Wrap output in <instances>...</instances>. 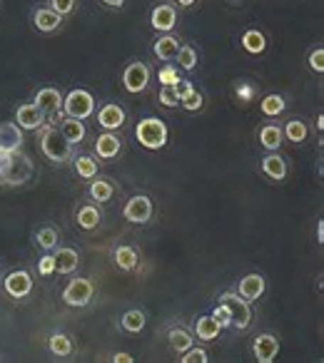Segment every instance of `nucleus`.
<instances>
[{"label":"nucleus","mask_w":324,"mask_h":363,"mask_svg":"<svg viewBox=\"0 0 324 363\" xmlns=\"http://www.w3.org/2000/svg\"><path fill=\"white\" fill-rule=\"evenodd\" d=\"M38 135H40V140H38L40 152L45 155V160L53 162V164H68V162L75 157V145H70V142L60 135V130H58L55 125L40 127Z\"/></svg>","instance_id":"obj_1"},{"label":"nucleus","mask_w":324,"mask_h":363,"mask_svg":"<svg viewBox=\"0 0 324 363\" xmlns=\"http://www.w3.org/2000/svg\"><path fill=\"white\" fill-rule=\"evenodd\" d=\"M33 177V162L28 155L13 152V155H0V184L3 187H23Z\"/></svg>","instance_id":"obj_2"},{"label":"nucleus","mask_w":324,"mask_h":363,"mask_svg":"<svg viewBox=\"0 0 324 363\" xmlns=\"http://www.w3.org/2000/svg\"><path fill=\"white\" fill-rule=\"evenodd\" d=\"M168 137L170 130L168 125L160 120V117H145L135 125V140L140 142L145 150H162V147L168 145Z\"/></svg>","instance_id":"obj_3"},{"label":"nucleus","mask_w":324,"mask_h":363,"mask_svg":"<svg viewBox=\"0 0 324 363\" xmlns=\"http://www.w3.org/2000/svg\"><path fill=\"white\" fill-rule=\"evenodd\" d=\"M63 112L65 117H75V120H90L95 115V97L82 87H75L63 95Z\"/></svg>","instance_id":"obj_4"},{"label":"nucleus","mask_w":324,"mask_h":363,"mask_svg":"<svg viewBox=\"0 0 324 363\" xmlns=\"http://www.w3.org/2000/svg\"><path fill=\"white\" fill-rule=\"evenodd\" d=\"M36 107L43 112L48 125H58L65 117V112H63V92L58 87H40L36 92Z\"/></svg>","instance_id":"obj_5"},{"label":"nucleus","mask_w":324,"mask_h":363,"mask_svg":"<svg viewBox=\"0 0 324 363\" xmlns=\"http://www.w3.org/2000/svg\"><path fill=\"white\" fill-rule=\"evenodd\" d=\"M220 303L227 306L230 316H232V328L247 331L249 323H252V306H249V301H244L237 291H222L220 294Z\"/></svg>","instance_id":"obj_6"},{"label":"nucleus","mask_w":324,"mask_h":363,"mask_svg":"<svg viewBox=\"0 0 324 363\" xmlns=\"http://www.w3.org/2000/svg\"><path fill=\"white\" fill-rule=\"evenodd\" d=\"M150 80H152V70H150V65L142 60H132L130 65L122 70V87H125V92H130V95H142V92L150 87Z\"/></svg>","instance_id":"obj_7"},{"label":"nucleus","mask_w":324,"mask_h":363,"mask_svg":"<svg viewBox=\"0 0 324 363\" xmlns=\"http://www.w3.org/2000/svg\"><path fill=\"white\" fill-rule=\"evenodd\" d=\"M95 298V284L90 281V279H70L68 281V286L63 289V301L68 303V306L72 308H85L90 306V301Z\"/></svg>","instance_id":"obj_8"},{"label":"nucleus","mask_w":324,"mask_h":363,"mask_svg":"<svg viewBox=\"0 0 324 363\" xmlns=\"http://www.w3.org/2000/svg\"><path fill=\"white\" fill-rule=\"evenodd\" d=\"M152 214H155V204H152V199L147 197V194H135V197L127 199L125 207H122V217L130 224H137V227L150 222Z\"/></svg>","instance_id":"obj_9"},{"label":"nucleus","mask_w":324,"mask_h":363,"mask_svg":"<svg viewBox=\"0 0 324 363\" xmlns=\"http://www.w3.org/2000/svg\"><path fill=\"white\" fill-rule=\"evenodd\" d=\"M33 286H36V281H33L31 272H26V269L8 272L6 277H3V291H6L11 298H16V301H23V298L31 296Z\"/></svg>","instance_id":"obj_10"},{"label":"nucleus","mask_w":324,"mask_h":363,"mask_svg":"<svg viewBox=\"0 0 324 363\" xmlns=\"http://www.w3.org/2000/svg\"><path fill=\"white\" fill-rule=\"evenodd\" d=\"M95 122L100 125V130L117 132V130H122V127H125L127 112L122 110L117 102H105V105H102L100 110L95 112Z\"/></svg>","instance_id":"obj_11"},{"label":"nucleus","mask_w":324,"mask_h":363,"mask_svg":"<svg viewBox=\"0 0 324 363\" xmlns=\"http://www.w3.org/2000/svg\"><path fill=\"white\" fill-rule=\"evenodd\" d=\"M122 152V140L117 132H105L102 130L100 135L95 137V150H92V155L97 157V160L102 162H112L117 160Z\"/></svg>","instance_id":"obj_12"},{"label":"nucleus","mask_w":324,"mask_h":363,"mask_svg":"<svg viewBox=\"0 0 324 363\" xmlns=\"http://www.w3.org/2000/svg\"><path fill=\"white\" fill-rule=\"evenodd\" d=\"M16 125L21 127L23 132H38L40 127L48 125V120L43 117V112L36 107V102H23V105L16 107Z\"/></svg>","instance_id":"obj_13"},{"label":"nucleus","mask_w":324,"mask_h":363,"mask_svg":"<svg viewBox=\"0 0 324 363\" xmlns=\"http://www.w3.org/2000/svg\"><path fill=\"white\" fill-rule=\"evenodd\" d=\"M178 21H180L178 8H175L173 3H160V6H155L150 13V26L155 28L157 33H173Z\"/></svg>","instance_id":"obj_14"},{"label":"nucleus","mask_w":324,"mask_h":363,"mask_svg":"<svg viewBox=\"0 0 324 363\" xmlns=\"http://www.w3.org/2000/svg\"><path fill=\"white\" fill-rule=\"evenodd\" d=\"M234 291L239 294V296L244 298V301H257V298H262L264 296V291H267V281H264V277L262 274H257V272H249V274H244L242 279L237 281V289Z\"/></svg>","instance_id":"obj_15"},{"label":"nucleus","mask_w":324,"mask_h":363,"mask_svg":"<svg viewBox=\"0 0 324 363\" xmlns=\"http://www.w3.org/2000/svg\"><path fill=\"white\" fill-rule=\"evenodd\" d=\"M115 192H117V184L110 179V177L95 174L92 179H87V197H90V202L107 204L112 197H115Z\"/></svg>","instance_id":"obj_16"},{"label":"nucleus","mask_w":324,"mask_h":363,"mask_svg":"<svg viewBox=\"0 0 324 363\" xmlns=\"http://www.w3.org/2000/svg\"><path fill=\"white\" fill-rule=\"evenodd\" d=\"M23 130L16 122H0V155H13L23 150Z\"/></svg>","instance_id":"obj_17"},{"label":"nucleus","mask_w":324,"mask_h":363,"mask_svg":"<svg viewBox=\"0 0 324 363\" xmlns=\"http://www.w3.org/2000/svg\"><path fill=\"white\" fill-rule=\"evenodd\" d=\"M252 353L257 363H272L279 353V338L274 333H259L252 343Z\"/></svg>","instance_id":"obj_18"},{"label":"nucleus","mask_w":324,"mask_h":363,"mask_svg":"<svg viewBox=\"0 0 324 363\" xmlns=\"http://www.w3.org/2000/svg\"><path fill=\"white\" fill-rule=\"evenodd\" d=\"M75 222L80 229L85 232H95L102 222V212H100V204L95 202H80L75 207Z\"/></svg>","instance_id":"obj_19"},{"label":"nucleus","mask_w":324,"mask_h":363,"mask_svg":"<svg viewBox=\"0 0 324 363\" xmlns=\"http://www.w3.org/2000/svg\"><path fill=\"white\" fill-rule=\"evenodd\" d=\"M259 169H262V174H267L269 179H274V182L287 179V174H289L287 160H284L279 152H267V155L262 157V162H259Z\"/></svg>","instance_id":"obj_20"},{"label":"nucleus","mask_w":324,"mask_h":363,"mask_svg":"<svg viewBox=\"0 0 324 363\" xmlns=\"http://www.w3.org/2000/svg\"><path fill=\"white\" fill-rule=\"evenodd\" d=\"M33 28L40 33H58L63 28V18L48 6H40L33 11Z\"/></svg>","instance_id":"obj_21"},{"label":"nucleus","mask_w":324,"mask_h":363,"mask_svg":"<svg viewBox=\"0 0 324 363\" xmlns=\"http://www.w3.org/2000/svg\"><path fill=\"white\" fill-rule=\"evenodd\" d=\"M53 259H55V272L65 274V277L68 274H75L77 267H80V254L72 247H58L53 252Z\"/></svg>","instance_id":"obj_22"},{"label":"nucleus","mask_w":324,"mask_h":363,"mask_svg":"<svg viewBox=\"0 0 324 363\" xmlns=\"http://www.w3.org/2000/svg\"><path fill=\"white\" fill-rule=\"evenodd\" d=\"M72 172H75L77 179H92L95 174H100V162H97L95 155H75L70 160Z\"/></svg>","instance_id":"obj_23"},{"label":"nucleus","mask_w":324,"mask_h":363,"mask_svg":"<svg viewBox=\"0 0 324 363\" xmlns=\"http://www.w3.org/2000/svg\"><path fill=\"white\" fill-rule=\"evenodd\" d=\"M180 45H183V43H180L175 35H170V33H162V35L155 40V45H152V50H155L157 60L173 62L175 55H178V50H180Z\"/></svg>","instance_id":"obj_24"},{"label":"nucleus","mask_w":324,"mask_h":363,"mask_svg":"<svg viewBox=\"0 0 324 363\" xmlns=\"http://www.w3.org/2000/svg\"><path fill=\"white\" fill-rule=\"evenodd\" d=\"M58 130H60V135L65 137L70 145H80L82 140H85L87 130H85V122L82 120H75V117H63L60 122H58Z\"/></svg>","instance_id":"obj_25"},{"label":"nucleus","mask_w":324,"mask_h":363,"mask_svg":"<svg viewBox=\"0 0 324 363\" xmlns=\"http://www.w3.org/2000/svg\"><path fill=\"white\" fill-rule=\"evenodd\" d=\"M220 331H222V326H220L212 313L198 316V321H195V338H200V341H205V343L215 341V338L220 336Z\"/></svg>","instance_id":"obj_26"},{"label":"nucleus","mask_w":324,"mask_h":363,"mask_svg":"<svg viewBox=\"0 0 324 363\" xmlns=\"http://www.w3.org/2000/svg\"><path fill=\"white\" fill-rule=\"evenodd\" d=\"M282 142H284V135L277 122H267V125L259 127V145L267 152H277L279 147H282Z\"/></svg>","instance_id":"obj_27"},{"label":"nucleus","mask_w":324,"mask_h":363,"mask_svg":"<svg viewBox=\"0 0 324 363\" xmlns=\"http://www.w3.org/2000/svg\"><path fill=\"white\" fill-rule=\"evenodd\" d=\"M112 262H115V267L120 269V272H135V269L140 267V257H137L135 249L127 247V244L115 247V252H112Z\"/></svg>","instance_id":"obj_28"},{"label":"nucleus","mask_w":324,"mask_h":363,"mask_svg":"<svg viewBox=\"0 0 324 363\" xmlns=\"http://www.w3.org/2000/svg\"><path fill=\"white\" fill-rule=\"evenodd\" d=\"M168 343L175 353H185L190 346H195V333L185 326H173L168 331Z\"/></svg>","instance_id":"obj_29"},{"label":"nucleus","mask_w":324,"mask_h":363,"mask_svg":"<svg viewBox=\"0 0 324 363\" xmlns=\"http://www.w3.org/2000/svg\"><path fill=\"white\" fill-rule=\"evenodd\" d=\"M282 135H284V140H289L292 145H302V142L309 140V125L302 117H292V120L282 127Z\"/></svg>","instance_id":"obj_30"},{"label":"nucleus","mask_w":324,"mask_h":363,"mask_svg":"<svg viewBox=\"0 0 324 363\" xmlns=\"http://www.w3.org/2000/svg\"><path fill=\"white\" fill-rule=\"evenodd\" d=\"M239 43H242V48L249 52V55H262V52L267 50V38H264V33L257 30V28L244 30L242 38H239Z\"/></svg>","instance_id":"obj_31"},{"label":"nucleus","mask_w":324,"mask_h":363,"mask_svg":"<svg viewBox=\"0 0 324 363\" xmlns=\"http://www.w3.org/2000/svg\"><path fill=\"white\" fill-rule=\"evenodd\" d=\"M36 244L43 249V252H55L58 244H60V229L53 227V224H45L36 232Z\"/></svg>","instance_id":"obj_32"},{"label":"nucleus","mask_w":324,"mask_h":363,"mask_svg":"<svg viewBox=\"0 0 324 363\" xmlns=\"http://www.w3.org/2000/svg\"><path fill=\"white\" fill-rule=\"evenodd\" d=\"M48 348H50L53 356L68 358L75 351V341H72V336H68V333H53V336L48 338Z\"/></svg>","instance_id":"obj_33"},{"label":"nucleus","mask_w":324,"mask_h":363,"mask_svg":"<svg viewBox=\"0 0 324 363\" xmlns=\"http://www.w3.org/2000/svg\"><path fill=\"white\" fill-rule=\"evenodd\" d=\"M147 323V316L142 308H127L125 313L120 316V328L127 333H140Z\"/></svg>","instance_id":"obj_34"},{"label":"nucleus","mask_w":324,"mask_h":363,"mask_svg":"<svg viewBox=\"0 0 324 363\" xmlns=\"http://www.w3.org/2000/svg\"><path fill=\"white\" fill-rule=\"evenodd\" d=\"M259 110H262L264 117H279L284 110H287V100H284L282 95H277V92H272V95L262 97V102H259Z\"/></svg>","instance_id":"obj_35"},{"label":"nucleus","mask_w":324,"mask_h":363,"mask_svg":"<svg viewBox=\"0 0 324 363\" xmlns=\"http://www.w3.org/2000/svg\"><path fill=\"white\" fill-rule=\"evenodd\" d=\"M175 62H178L180 70H185V72H195V67H198V62H200L198 50H195L193 45H180L178 55H175Z\"/></svg>","instance_id":"obj_36"},{"label":"nucleus","mask_w":324,"mask_h":363,"mask_svg":"<svg viewBox=\"0 0 324 363\" xmlns=\"http://www.w3.org/2000/svg\"><path fill=\"white\" fill-rule=\"evenodd\" d=\"M48 8H50V11H55L60 18H68V16H72V13H75L77 0H48Z\"/></svg>","instance_id":"obj_37"},{"label":"nucleus","mask_w":324,"mask_h":363,"mask_svg":"<svg viewBox=\"0 0 324 363\" xmlns=\"http://www.w3.org/2000/svg\"><path fill=\"white\" fill-rule=\"evenodd\" d=\"M180 363H207L210 361V353L205 351V348H195V346H190L185 353H180Z\"/></svg>","instance_id":"obj_38"},{"label":"nucleus","mask_w":324,"mask_h":363,"mask_svg":"<svg viewBox=\"0 0 324 363\" xmlns=\"http://www.w3.org/2000/svg\"><path fill=\"white\" fill-rule=\"evenodd\" d=\"M157 100H160V105L162 107H180V97H178V92H175V87H170V85H162L160 87V95H157Z\"/></svg>","instance_id":"obj_39"},{"label":"nucleus","mask_w":324,"mask_h":363,"mask_svg":"<svg viewBox=\"0 0 324 363\" xmlns=\"http://www.w3.org/2000/svg\"><path fill=\"white\" fill-rule=\"evenodd\" d=\"M202 105H205L202 92H198V90H193V92H190V95H185L183 100H180V107H183V110H188V112H198V110H202Z\"/></svg>","instance_id":"obj_40"},{"label":"nucleus","mask_w":324,"mask_h":363,"mask_svg":"<svg viewBox=\"0 0 324 363\" xmlns=\"http://www.w3.org/2000/svg\"><path fill=\"white\" fill-rule=\"evenodd\" d=\"M309 67H312L317 75L324 72V48L322 45H317L312 52H309Z\"/></svg>","instance_id":"obj_41"},{"label":"nucleus","mask_w":324,"mask_h":363,"mask_svg":"<svg viewBox=\"0 0 324 363\" xmlns=\"http://www.w3.org/2000/svg\"><path fill=\"white\" fill-rule=\"evenodd\" d=\"M157 77H160V82H162V85H170V87H173L175 82L180 80L178 70H175V67H170V62H165V67H162V70L157 72Z\"/></svg>","instance_id":"obj_42"},{"label":"nucleus","mask_w":324,"mask_h":363,"mask_svg":"<svg viewBox=\"0 0 324 363\" xmlns=\"http://www.w3.org/2000/svg\"><path fill=\"white\" fill-rule=\"evenodd\" d=\"M212 316L217 318V323L222 328H232V316H230V311H227V306H225V303L217 301V306H215Z\"/></svg>","instance_id":"obj_43"},{"label":"nucleus","mask_w":324,"mask_h":363,"mask_svg":"<svg viewBox=\"0 0 324 363\" xmlns=\"http://www.w3.org/2000/svg\"><path fill=\"white\" fill-rule=\"evenodd\" d=\"M38 274H40V277H50V274H55V259H53L50 252H45V257L38 262Z\"/></svg>","instance_id":"obj_44"},{"label":"nucleus","mask_w":324,"mask_h":363,"mask_svg":"<svg viewBox=\"0 0 324 363\" xmlns=\"http://www.w3.org/2000/svg\"><path fill=\"white\" fill-rule=\"evenodd\" d=\"M173 87H175V92H178V97H180V100H183L185 95H190V92L195 90V85H193V82H190V80H183V77H180V80L175 82Z\"/></svg>","instance_id":"obj_45"},{"label":"nucleus","mask_w":324,"mask_h":363,"mask_svg":"<svg viewBox=\"0 0 324 363\" xmlns=\"http://www.w3.org/2000/svg\"><path fill=\"white\" fill-rule=\"evenodd\" d=\"M125 3H127V0H100V6L110 8V11H122V8H125Z\"/></svg>","instance_id":"obj_46"},{"label":"nucleus","mask_w":324,"mask_h":363,"mask_svg":"<svg viewBox=\"0 0 324 363\" xmlns=\"http://www.w3.org/2000/svg\"><path fill=\"white\" fill-rule=\"evenodd\" d=\"M110 361H115V363H132V361H135V358H132V353L120 351V353H112Z\"/></svg>","instance_id":"obj_47"},{"label":"nucleus","mask_w":324,"mask_h":363,"mask_svg":"<svg viewBox=\"0 0 324 363\" xmlns=\"http://www.w3.org/2000/svg\"><path fill=\"white\" fill-rule=\"evenodd\" d=\"M175 3H178L180 8H193L195 3H198V0H175Z\"/></svg>","instance_id":"obj_48"},{"label":"nucleus","mask_w":324,"mask_h":363,"mask_svg":"<svg viewBox=\"0 0 324 363\" xmlns=\"http://www.w3.org/2000/svg\"><path fill=\"white\" fill-rule=\"evenodd\" d=\"M317 239L324 242V222H317Z\"/></svg>","instance_id":"obj_49"},{"label":"nucleus","mask_w":324,"mask_h":363,"mask_svg":"<svg viewBox=\"0 0 324 363\" xmlns=\"http://www.w3.org/2000/svg\"><path fill=\"white\" fill-rule=\"evenodd\" d=\"M317 127H319V130L324 127V115H319V117H317Z\"/></svg>","instance_id":"obj_50"},{"label":"nucleus","mask_w":324,"mask_h":363,"mask_svg":"<svg viewBox=\"0 0 324 363\" xmlns=\"http://www.w3.org/2000/svg\"><path fill=\"white\" fill-rule=\"evenodd\" d=\"M0 281H3V272H0Z\"/></svg>","instance_id":"obj_51"}]
</instances>
